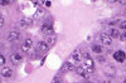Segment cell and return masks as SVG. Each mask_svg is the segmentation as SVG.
I'll use <instances>...</instances> for the list:
<instances>
[{
	"label": "cell",
	"instance_id": "obj_1",
	"mask_svg": "<svg viewBox=\"0 0 126 83\" xmlns=\"http://www.w3.org/2000/svg\"><path fill=\"white\" fill-rule=\"evenodd\" d=\"M40 30H42V33H43L44 35H53L54 34V28H53V24L52 23H43L42 24V28H40Z\"/></svg>",
	"mask_w": 126,
	"mask_h": 83
},
{
	"label": "cell",
	"instance_id": "obj_2",
	"mask_svg": "<svg viewBox=\"0 0 126 83\" xmlns=\"http://www.w3.org/2000/svg\"><path fill=\"white\" fill-rule=\"evenodd\" d=\"M75 63H76V62L73 60L72 58H69L67 62H64V63H63V66H62V68H61V70H59V73H64V72L73 70V69H75Z\"/></svg>",
	"mask_w": 126,
	"mask_h": 83
},
{
	"label": "cell",
	"instance_id": "obj_3",
	"mask_svg": "<svg viewBox=\"0 0 126 83\" xmlns=\"http://www.w3.org/2000/svg\"><path fill=\"white\" fill-rule=\"evenodd\" d=\"M33 44H34V42L32 40V39H25L24 42H23V44H22V50L24 52V53H30L32 52V48H33Z\"/></svg>",
	"mask_w": 126,
	"mask_h": 83
},
{
	"label": "cell",
	"instance_id": "obj_4",
	"mask_svg": "<svg viewBox=\"0 0 126 83\" xmlns=\"http://www.w3.org/2000/svg\"><path fill=\"white\" fill-rule=\"evenodd\" d=\"M20 38H22V34H20V32H18V30H12V32L8 34V40L12 42V43H15V42H18Z\"/></svg>",
	"mask_w": 126,
	"mask_h": 83
},
{
	"label": "cell",
	"instance_id": "obj_5",
	"mask_svg": "<svg viewBox=\"0 0 126 83\" xmlns=\"http://www.w3.org/2000/svg\"><path fill=\"white\" fill-rule=\"evenodd\" d=\"M86 69H87V72L88 73H93L94 72V62H93V59L92 58H87V59H85V63H83Z\"/></svg>",
	"mask_w": 126,
	"mask_h": 83
},
{
	"label": "cell",
	"instance_id": "obj_6",
	"mask_svg": "<svg viewBox=\"0 0 126 83\" xmlns=\"http://www.w3.org/2000/svg\"><path fill=\"white\" fill-rule=\"evenodd\" d=\"M10 60H12V63L14 64V66H18V64H20L23 62V57H22V54H19V53H13V54H10Z\"/></svg>",
	"mask_w": 126,
	"mask_h": 83
},
{
	"label": "cell",
	"instance_id": "obj_7",
	"mask_svg": "<svg viewBox=\"0 0 126 83\" xmlns=\"http://www.w3.org/2000/svg\"><path fill=\"white\" fill-rule=\"evenodd\" d=\"M113 58L116 62H120V63H124L125 59H126V53L124 50H117L113 53Z\"/></svg>",
	"mask_w": 126,
	"mask_h": 83
},
{
	"label": "cell",
	"instance_id": "obj_8",
	"mask_svg": "<svg viewBox=\"0 0 126 83\" xmlns=\"http://www.w3.org/2000/svg\"><path fill=\"white\" fill-rule=\"evenodd\" d=\"M76 73L79 74V76L83 77V78H86V79L90 78V73H88L87 69L83 67V66H78V67H76Z\"/></svg>",
	"mask_w": 126,
	"mask_h": 83
},
{
	"label": "cell",
	"instance_id": "obj_9",
	"mask_svg": "<svg viewBox=\"0 0 126 83\" xmlns=\"http://www.w3.org/2000/svg\"><path fill=\"white\" fill-rule=\"evenodd\" d=\"M32 24H33V19H32V18H27V16H25V18H22V19H20V27L24 28V29L30 28Z\"/></svg>",
	"mask_w": 126,
	"mask_h": 83
},
{
	"label": "cell",
	"instance_id": "obj_10",
	"mask_svg": "<svg viewBox=\"0 0 126 83\" xmlns=\"http://www.w3.org/2000/svg\"><path fill=\"white\" fill-rule=\"evenodd\" d=\"M100 39H101L102 43L106 44V45H111V44H112V38H111L109 34H106V33H102V34L100 35Z\"/></svg>",
	"mask_w": 126,
	"mask_h": 83
},
{
	"label": "cell",
	"instance_id": "obj_11",
	"mask_svg": "<svg viewBox=\"0 0 126 83\" xmlns=\"http://www.w3.org/2000/svg\"><path fill=\"white\" fill-rule=\"evenodd\" d=\"M38 49L42 52V53H47V52L49 50V44L47 43V42H39L38 43Z\"/></svg>",
	"mask_w": 126,
	"mask_h": 83
},
{
	"label": "cell",
	"instance_id": "obj_12",
	"mask_svg": "<svg viewBox=\"0 0 126 83\" xmlns=\"http://www.w3.org/2000/svg\"><path fill=\"white\" fill-rule=\"evenodd\" d=\"M105 74L109 77H113L116 74V68L112 66H106V68H105Z\"/></svg>",
	"mask_w": 126,
	"mask_h": 83
},
{
	"label": "cell",
	"instance_id": "obj_13",
	"mask_svg": "<svg viewBox=\"0 0 126 83\" xmlns=\"http://www.w3.org/2000/svg\"><path fill=\"white\" fill-rule=\"evenodd\" d=\"M1 76L4 78H10V77L13 76V70L10 69L9 67H3L1 68Z\"/></svg>",
	"mask_w": 126,
	"mask_h": 83
},
{
	"label": "cell",
	"instance_id": "obj_14",
	"mask_svg": "<svg viewBox=\"0 0 126 83\" xmlns=\"http://www.w3.org/2000/svg\"><path fill=\"white\" fill-rule=\"evenodd\" d=\"M46 42L49 44V47H50V45H54V44H56V42H57V37H56V34H53V35H48V37L46 38Z\"/></svg>",
	"mask_w": 126,
	"mask_h": 83
},
{
	"label": "cell",
	"instance_id": "obj_15",
	"mask_svg": "<svg viewBox=\"0 0 126 83\" xmlns=\"http://www.w3.org/2000/svg\"><path fill=\"white\" fill-rule=\"evenodd\" d=\"M109 35H110L112 39H120V33H119L117 29H111Z\"/></svg>",
	"mask_w": 126,
	"mask_h": 83
},
{
	"label": "cell",
	"instance_id": "obj_16",
	"mask_svg": "<svg viewBox=\"0 0 126 83\" xmlns=\"http://www.w3.org/2000/svg\"><path fill=\"white\" fill-rule=\"evenodd\" d=\"M91 48H92V50L94 52V53H97V54H98V53H102V52H103V48H102L101 45H98V44H92Z\"/></svg>",
	"mask_w": 126,
	"mask_h": 83
},
{
	"label": "cell",
	"instance_id": "obj_17",
	"mask_svg": "<svg viewBox=\"0 0 126 83\" xmlns=\"http://www.w3.org/2000/svg\"><path fill=\"white\" fill-rule=\"evenodd\" d=\"M44 15H46L44 10H43V9H38L37 12H35V14H34V18H35V19H39V18L44 16Z\"/></svg>",
	"mask_w": 126,
	"mask_h": 83
},
{
	"label": "cell",
	"instance_id": "obj_18",
	"mask_svg": "<svg viewBox=\"0 0 126 83\" xmlns=\"http://www.w3.org/2000/svg\"><path fill=\"white\" fill-rule=\"evenodd\" d=\"M69 58H72L75 62H78V60H79V58H81V55H79V52H78V50H77V52H73L72 55H71Z\"/></svg>",
	"mask_w": 126,
	"mask_h": 83
},
{
	"label": "cell",
	"instance_id": "obj_19",
	"mask_svg": "<svg viewBox=\"0 0 126 83\" xmlns=\"http://www.w3.org/2000/svg\"><path fill=\"white\" fill-rule=\"evenodd\" d=\"M121 20H119V19H113V20H110V22H107V25H115V24H117V23H120Z\"/></svg>",
	"mask_w": 126,
	"mask_h": 83
},
{
	"label": "cell",
	"instance_id": "obj_20",
	"mask_svg": "<svg viewBox=\"0 0 126 83\" xmlns=\"http://www.w3.org/2000/svg\"><path fill=\"white\" fill-rule=\"evenodd\" d=\"M52 83H63V81H62V78H61L59 76H57V77H54V78H53Z\"/></svg>",
	"mask_w": 126,
	"mask_h": 83
},
{
	"label": "cell",
	"instance_id": "obj_21",
	"mask_svg": "<svg viewBox=\"0 0 126 83\" xmlns=\"http://www.w3.org/2000/svg\"><path fill=\"white\" fill-rule=\"evenodd\" d=\"M119 27L124 30H126V20H121V22L119 23Z\"/></svg>",
	"mask_w": 126,
	"mask_h": 83
},
{
	"label": "cell",
	"instance_id": "obj_22",
	"mask_svg": "<svg viewBox=\"0 0 126 83\" xmlns=\"http://www.w3.org/2000/svg\"><path fill=\"white\" fill-rule=\"evenodd\" d=\"M5 63H6L5 57L4 55H0V64H1V67H5Z\"/></svg>",
	"mask_w": 126,
	"mask_h": 83
},
{
	"label": "cell",
	"instance_id": "obj_23",
	"mask_svg": "<svg viewBox=\"0 0 126 83\" xmlns=\"http://www.w3.org/2000/svg\"><path fill=\"white\" fill-rule=\"evenodd\" d=\"M120 39L121 40H126V30H125L122 34H120Z\"/></svg>",
	"mask_w": 126,
	"mask_h": 83
},
{
	"label": "cell",
	"instance_id": "obj_24",
	"mask_svg": "<svg viewBox=\"0 0 126 83\" xmlns=\"http://www.w3.org/2000/svg\"><path fill=\"white\" fill-rule=\"evenodd\" d=\"M10 3H12V1H5V0H1V1H0V4H1L3 6H5V5H9Z\"/></svg>",
	"mask_w": 126,
	"mask_h": 83
},
{
	"label": "cell",
	"instance_id": "obj_25",
	"mask_svg": "<svg viewBox=\"0 0 126 83\" xmlns=\"http://www.w3.org/2000/svg\"><path fill=\"white\" fill-rule=\"evenodd\" d=\"M4 16H1V18H0V27H4Z\"/></svg>",
	"mask_w": 126,
	"mask_h": 83
},
{
	"label": "cell",
	"instance_id": "obj_26",
	"mask_svg": "<svg viewBox=\"0 0 126 83\" xmlns=\"http://www.w3.org/2000/svg\"><path fill=\"white\" fill-rule=\"evenodd\" d=\"M50 5H52L50 1H46V6H50Z\"/></svg>",
	"mask_w": 126,
	"mask_h": 83
},
{
	"label": "cell",
	"instance_id": "obj_27",
	"mask_svg": "<svg viewBox=\"0 0 126 83\" xmlns=\"http://www.w3.org/2000/svg\"><path fill=\"white\" fill-rule=\"evenodd\" d=\"M97 60H98V62H105V59H103V58H101V57H100V58H97Z\"/></svg>",
	"mask_w": 126,
	"mask_h": 83
},
{
	"label": "cell",
	"instance_id": "obj_28",
	"mask_svg": "<svg viewBox=\"0 0 126 83\" xmlns=\"http://www.w3.org/2000/svg\"><path fill=\"white\" fill-rule=\"evenodd\" d=\"M103 83H111V82H109V81H107V82H103Z\"/></svg>",
	"mask_w": 126,
	"mask_h": 83
},
{
	"label": "cell",
	"instance_id": "obj_29",
	"mask_svg": "<svg viewBox=\"0 0 126 83\" xmlns=\"http://www.w3.org/2000/svg\"><path fill=\"white\" fill-rule=\"evenodd\" d=\"M86 83H92V82H90V81H87V82H86Z\"/></svg>",
	"mask_w": 126,
	"mask_h": 83
},
{
	"label": "cell",
	"instance_id": "obj_30",
	"mask_svg": "<svg viewBox=\"0 0 126 83\" xmlns=\"http://www.w3.org/2000/svg\"><path fill=\"white\" fill-rule=\"evenodd\" d=\"M124 83H126V79H125V81H124Z\"/></svg>",
	"mask_w": 126,
	"mask_h": 83
}]
</instances>
